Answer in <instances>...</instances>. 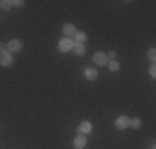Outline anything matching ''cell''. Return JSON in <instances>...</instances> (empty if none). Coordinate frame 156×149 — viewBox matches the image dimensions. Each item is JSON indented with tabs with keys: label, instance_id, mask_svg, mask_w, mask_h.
Listing matches in <instances>:
<instances>
[{
	"label": "cell",
	"instance_id": "9",
	"mask_svg": "<svg viewBox=\"0 0 156 149\" xmlns=\"http://www.w3.org/2000/svg\"><path fill=\"white\" fill-rule=\"evenodd\" d=\"M85 78L90 81H95L96 78H98V70H95L93 66H88V68H85Z\"/></svg>",
	"mask_w": 156,
	"mask_h": 149
},
{
	"label": "cell",
	"instance_id": "8",
	"mask_svg": "<svg viewBox=\"0 0 156 149\" xmlns=\"http://www.w3.org/2000/svg\"><path fill=\"white\" fill-rule=\"evenodd\" d=\"M91 129H93L91 123L90 121H83V123H80V126L76 128V133L78 134H90Z\"/></svg>",
	"mask_w": 156,
	"mask_h": 149
},
{
	"label": "cell",
	"instance_id": "7",
	"mask_svg": "<svg viewBox=\"0 0 156 149\" xmlns=\"http://www.w3.org/2000/svg\"><path fill=\"white\" fill-rule=\"evenodd\" d=\"M62 32L65 33L66 38H72V36H75V33L78 32V30H76V27H75L73 23H65V25L62 27Z\"/></svg>",
	"mask_w": 156,
	"mask_h": 149
},
{
	"label": "cell",
	"instance_id": "14",
	"mask_svg": "<svg viewBox=\"0 0 156 149\" xmlns=\"http://www.w3.org/2000/svg\"><path fill=\"white\" fill-rule=\"evenodd\" d=\"M108 68H110V71H118L120 70V63L116 61V60H111V61H108Z\"/></svg>",
	"mask_w": 156,
	"mask_h": 149
},
{
	"label": "cell",
	"instance_id": "6",
	"mask_svg": "<svg viewBox=\"0 0 156 149\" xmlns=\"http://www.w3.org/2000/svg\"><path fill=\"white\" fill-rule=\"evenodd\" d=\"M12 63H13V55L10 51L0 53V66H10Z\"/></svg>",
	"mask_w": 156,
	"mask_h": 149
},
{
	"label": "cell",
	"instance_id": "10",
	"mask_svg": "<svg viewBox=\"0 0 156 149\" xmlns=\"http://www.w3.org/2000/svg\"><path fill=\"white\" fill-rule=\"evenodd\" d=\"M73 51L78 55V57H83L87 48H85V43H73Z\"/></svg>",
	"mask_w": 156,
	"mask_h": 149
},
{
	"label": "cell",
	"instance_id": "4",
	"mask_svg": "<svg viewBox=\"0 0 156 149\" xmlns=\"http://www.w3.org/2000/svg\"><path fill=\"white\" fill-rule=\"evenodd\" d=\"M93 63L98 65V66H105L106 63H108L106 53H103V51H96V53H93Z\"/></svg>",
	"mask_w": 156,
	"mask_h": 149
},
{
	"label": "cell",
	"instance_id": "11",
	"mask_svg": "<svg viewBox=\"0 0 156 149\" xmlns=\"http://www.w3.org/2000/svg\"><path fill=\"white\" fill-rule=\"evenodd\" d=\"M88 38V35L85 32H76L75 33V43H85Z\"/></svg>",
	"mask_w": 156,
	"mask_h": 149
},
{
	"label": "cell",
	"instance_id": "15",
	"mask_svg": "<svg viewBox=\"0 0 156 149\" xmlns=\"http://www.w3.org/2000/svg\"><path fill=\"white\" fill-rule=\"evenodd\" d=\"M148 60L154 63V60H156V50L154 48H150V50H148Z\"/></svg>",
	"mask_w": 156,
	"mask_h": 149
},
{
	"label": "cell",
	"instance_id": "16",
	"mask_svg": "<svg viewBox=\"0 0 156 149\" xmlns=\"http://www.w3.org/2000/svg\"><path fill=\"white\" fill-rule=\"evenodd\" d=\"M23 3H25L23 0H12V7H17V9H20Z\"/></svg>",
	"mask_w": 156,
	"mask_h": 149
},
{
	"label": "cell",
	"instance_id": "1",
	"mask_svg": "<svg viewBox=\"0 0 156 149\" xmlns=\"http://www.w3.org/2000/svg\"><path fill=\"white\" fill-rule=\"evenodd\" d=\"M73 40L72 38H62L60 42H58V51H62V53H68L70 50H73Z\"/></svg>",
	"mask_w": 156,
	"mask_h": 149
},
{
	"label": "cell",
	"instance_id": "5",
	"mask_svg": "<svg viewBox=\"0 0 156 149\" xmlns=\"http://www.w3.org/2000/svg\"><path fill=\"white\" fill-rule=\"evenodd\" d=\"M87 134H78V136H75V139H73V147L75 149H85V146H87Z\"/></svg>",
	"mask_w": 156,
	"mask_h": 149
},
{
	"label": "cell",
	"instance_id": "13",
	"mask_svg": "<svg viewBox=\"0 0 156 149\" xmlns=\"http://www.w3.org/2000/svg\"><path fill=\"white\" fill-rule=\"evenodd\" d=\"M0 9L9 12V10L12 9V0H0Z\"/></svg>",
	"mask_w": 156,
	"mask_h": 149
},
{
	"label": "cell",
	"instance_id": "18",
	"mask_svg": "<svg viewBox=\"0 0 156 149\" xmlns=\"http://www.w3.org/2000/svg\"><path fill=\"white\" fill-rule=\"evenodd\" d=\"M148 70H150V74H151V78H156V66H154V63H153V65H151Z\"/></svg>",
	"mask_w": 156,
	"mask_h": 149
},
{
	"label": "cell",
	"instance_id": "2",
	"mask_svg": "<svg viewBox=\"0 0 156 149\" xmlns=\"http://www.w3.org/2000/svg\"><path fill=\"white\" fill-rule=\"evenodd\" d=\"M22 47H23V43H22V40L18 38H12L9 43H7V51H10V53H17V51L22 50Z\"/></svg>",
	"mask_w": 156,
	"mask_h": 149
},
{
	"label": "cell",
	"instance_id": "12",
	"mask_svg": "<svg viewBox=\"0 0 156 149\" xmlns=\"http://www.w3.org/2000/svg\"><path fill=\"white\" fill-rule=\"evenodd\" d=\"M129 126L133 129H140L141 128V119L140 118H129Z\"/></svg>",
	"mask_w": 156,
	"mask_h": 149
},
{
	"label": "cell",
	"instance_id": "3",
	"mask_svg": "<svg viewBox=\"0 0 156 149\" xmlns=\"http://www.w3.org/2000/svg\"><path fill=\"white\" fill-rule=\"evenodd\" d=\"M128 126H129V118L125 116V114H121V116H118L116 119H115V128L120 129V131L126 129Z\"/></svg>",
	"mask_w": 156,
	"mask_h": 149
},
{
	"label": "cell",
	"instance_id": "19",
	"mask_svg": "<svg viewBox=\"0 0 156 149\" xmlns=\"http://www.w3.org/2000/svg\"><path fill=\"white\" fill-rule=\"evenodd\" d=\"M3 51H7V45L0 42V53H3Z\"/></svg>",
	"mask_w": 156,
	"mask_h": 149
},
{
	"label": "cell",
	"instance_id": "17",
	"mask_svg": "<svg viewBox=\"0 0 156 149\" xmlns=\"http://www.w3.org/2000/svg\"><path fill=\"white\" fill-rule=\"evenodd\" d=\"M106 58H108V61H111V60H115V58H116V51H115V50L108 51V55H106Z\"/></svg>",
	"mask_w": 156,
	"mask_h": 149
}]
</instances>
